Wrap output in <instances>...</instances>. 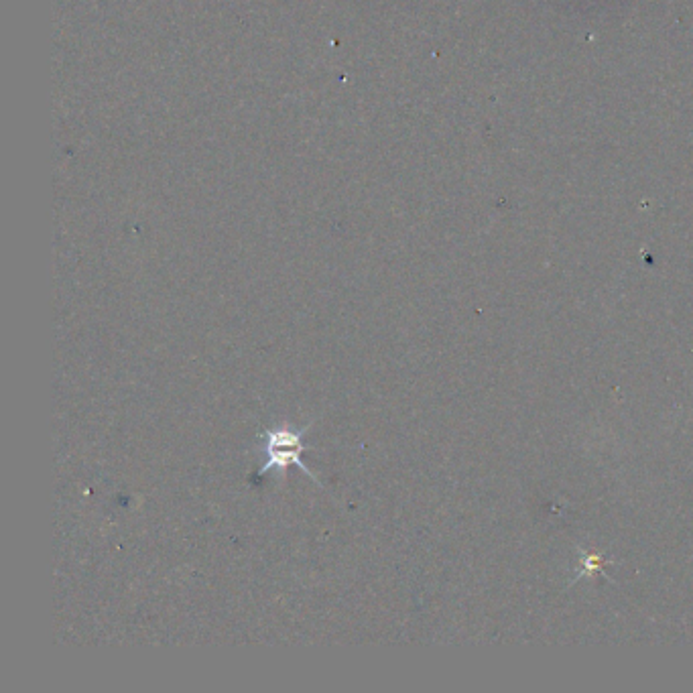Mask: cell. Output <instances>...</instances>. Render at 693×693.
<instances>
[{"label": "cell", "mask_w": 693, "mask_h": 693, "mask_svg": "<svg viewBox=\"0 0 693 693\" xmlns=\"http://www.w3.org/2000/svg\"><path fill=\"white\" fill-rule=\"evenodd\" d=\"M311 423H305L303 427H293L289 423H283V425H277L273 429H265L261 441H263V448H265V454H267V462L259 468L257 476H265L269 474L271 470H275L281 478L287 476V470L291 466L299 468L301 472H305L315 484H320L322 482L318 480V476H315L303 462H301V454L305 450L303 446V437L305 433L309 431Z\"/></svg>", "instance_id": "6da1fadb"}]
</instances>
